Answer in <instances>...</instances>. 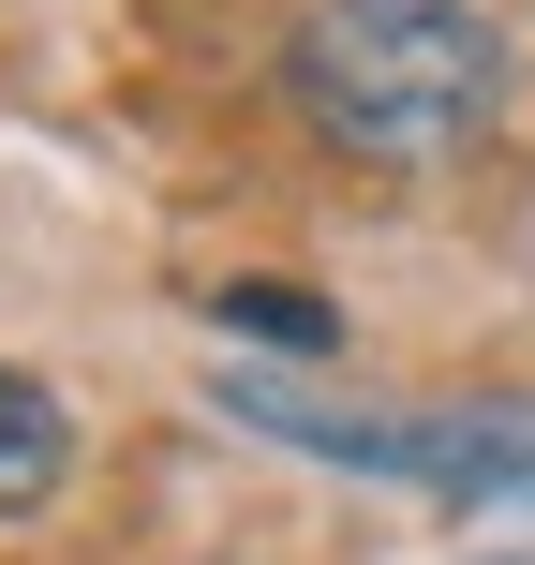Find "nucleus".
<instances>
[{"instance_id":"nucleus-1","label":"nucleus","mask_w":535,"mask_h":565,"mask_svg":"<svg viewBox=\"0 0 535 565\" xmlns=\"http://www.w3.org/2000/svg\"><path fill=\"white\" fill-rule=\"evenodd\" d=\"M282 75H298V119L342 164L431 179L506 119V30L477 0H312Z\"/></svg>"},{"instance_id":"nucleus-3","label":"nucleus","mask_w":535,"mask_h":565,"mask_svg":"<svg viewBox=\"0 0 535 565\" xmlns=\"http://www.w3.org/2000/svg\"><path fill=\"white\" fill-rule=\"evenodd\" d=\"M60 461H75V431H60V402L30 387V372H0V521H30L60 491Z\"/></svg>"},{"instance_id":"nucleus-2","label":"nucleus","mask_w":535,"mask_h":565,"mask_svg":"<svg viewBox=\"0 0 535 565\" xmlns=\"http://www.w3.org/2000/svg\"><path fill=\"white\" fill-rule=\"evenodd\" d=\"M282 447H328V461H387V477L431 491H535V417H298V402L238 387Z\"/></svg>"},{"instance_id":"nucleus-4","label":"nucleus","mask_w":535,"mask_h":565,"mask_svg":"<svg viewBox=\"0 0 535 565\" xmlns=\"http://www.w3.org/2000/svg\"><path fill=\"white\" fill-rule=\"evenodd\" d=\"M238 312V328H282V342H328V312H312V298H224Z\"/></svg>"}]
</instances>
